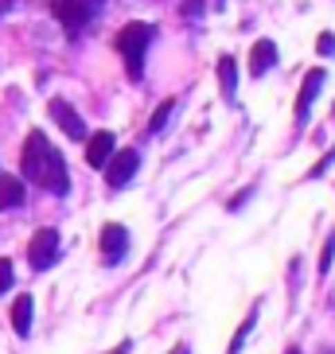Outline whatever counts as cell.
Instances as JSON below:
<instances>
[{
	"label": "cell",
	"mask_w": 335,
	"mask_h": 354,
	"mask_svg": "<svg viewBox=\"0 0 335 354\" xmlns=\"http://www.w3.org/2000/svg\"><path fill=\"white\" fill-rule=\"evenodd\" d=\"M24 179H32L35 187L51 191V195H66L71 191V176H66V160L63 152L47 140L43 129H32L24 140Z\"/></svg>",
	"instance_id": "cell-1"
},
{
	"label": "cell",
	"mask_w": 335,
	"mask_h": 354,
	"mask_svg": "<svg viewBox=\"0 0 335 354\" xmlns=\"http://www.w3.org/2000/svg\"><path fill=\"white\" fill-rule=\"evenodd\" d=\"M152 39H156V28L145 24V20L125 24L121 35H117V51H121V59H125V71H129L133 82L145 74V55H148V47H152Z\"/></svg>",
	"instance_id": "cell-2"
},
{
	"label": "cell",
	"mask_w": 335,
	"mask_h": 354,
	"mask_svg": "<svg viewBox=\"0 0 335 354\" xmlns=\"http://www.w3.org/2000/svg\"><path fill=\"white\" fill-rule=\"evenodd\" d=\"M28 261H32L35 272L51 269L55 261H59V230H51V226L35 230V234H32V245H28Z\"/></svg>",
	"instance_id": "cell-3"
},
{
	"label": "cell",
	"mask_w": 335,
	"mask_h": 354,
	"mask_svg": "<svg viewBox=\"0 0 335 354\" xmlns=\"http://www.w3.org/2000/svg\"><path fill=\"white\" fill-rule=\"evenodd\" d=\"M136 167H141V152L136 148H125V152H114V156L105 160V183L114 191H121L129 179L136 176Z\"/></svg>",
	"instance_id": "cell-4"
},
{
	"label": "cell",
	"mask_w": 335,
	"mask_h": 354,
	"mask_svg": "<svg viewBox=\"0 0 335 354\" xmlns=\"http://www.w3.org/2000/svg\"><path fill=\"white\" fill-rule=\"evenodd\" d=\"M102 261L105 265H121L129 253V230L125 226H117V222H105L102 226Z\"/></svg>",
	"instance_id": "cell-5"
},
{
	"label": "cell",
	"mask_w": 335,
	"mask_h": 354,
	"mask_svg": "<svg viewBox=\"0 0 335 354\" xmlns=\"http://www.w3.org/2000/svg\"><path fill=\"white\" fill-rule=\"evenodd\" d=\"M324 82H327L324 66H312V71L304 74L300 97H296V121H308V113H312V105H316V97H320V90H324Z\"/></svg>",
	"instance_id": "cell-6"
},
{
	"label": "cell",
	"mask_w": 335,
	"mask_h": 354,
	"mask_svg": "<svg viewBox=\"0 0 335 354\" xmlns=\"http://www.w3.org/2000/svg\"><path fill=\"white\" fill-rule=\"evenodd\" d=\"M51 121L63 129L71 140H86V136H90V133H86V121L74 113V105L63 102V97H55V102H51Z\"/></svg>",
	"instance_id": "cell-7"
},
{
	"label": "cell",
	"mask_w": 335,
	"mask_h": 354,
	"mask_svg": "<svg viewBox=\"0 0 335 354\" xmlns=\"http://www.w3.org/2000/svg\"><path fill=\"white\" fill-rule=\"evenodd\" d=\"M117 152V136L109 133V129H102V133L86 136V164L90 167H105V160Z\"/></svg>",
	"instance_id": "cell-8"
},
{
	"label": "cell",
	"mask_w": 335,
	"mask_h": 354,
	"mask_svg": "<svg viewBox=\"0 0 335 354\" xmlns=\"http://www.w3.org/2000/svg\"><path fill=\"white\" fill-rule=\"evenodd\" d=\"M51 12L59 16V24H63V28H66L71 35H78V32L86 28V24H90V12H86L82 4H78V0H55Z\"/></svg>",
	"instance_id": "cell-9"
},
{
	"label": "cell",
	"mask_w": 335,
	"mask_h": 354,
	"mask_svg": "<svg viewBox=\"0 0 335 354\" xmlns=\"http://www.w3.org/2000/svg\"><path fill=\"white\" fill-rule=\"evenodd\" d=\"M273 66H277V43H273V39H257L250 47V74H253V78H262V74H269Z\"/></svg>",
	"instance_id": "cell-10"
},
{
	"label": "cell",
	"mask_w": 335,
	"mask_h": 354,
	"mask_svg": "<svg viewBox=\"0 0 335 354\" xmlns=\"http://www.w3.org/2000/svg\"><path fill=\"white\" fill-rule=\"evenodd\" d=\"M32 312H35V300L28 296V292L12 300V327H16V335H20V339H28V335H32Z\"/></svg>",
	"instance_id": "cell-11"
},
{
	"label": "cell",
	"mask_w": 335,
	"mask_h": 354,
	"mask_svg": "<svg viewBox=\"0 0 335 354\" xmlns=\"http://www.w3.org/2000/svg\"><path fill=\"white\" fill-rule=\"evenodd\" d=\"M24 198H28V191H24V179H16V176H0V210H16V207H24Z\"/></svg>",
	"instance_id": "cell-12"
},
{
	"label": "cell",
	"mask_w": 335,
	"mask_h": 354,
	"mask_svg": "<svg viewBox=\"0 0 335 354\" xmlns=\"http://www.w3.org/2000/svg\"><path fill=\"white\" fill-rule=\"evenodd\" d=\"M219 86H222V97L234 102V94H238V63H234L230 55L219 59Z\"/></svg>",
	"instance_id": "cell-13"
},
{
	"label": "cell",
	"mask_w": 335,
	"mask_h": 354,
	"mask_svg": "<svg viewBox=\"0 0 335 354\" xmlns=\"http://www.w3.org/2000/svg\"><path fill=\"white\" fill-rule=\"evenodd\" d=\"M253 323H257V304H253V312L242 319V327H238V335H234V343H230V354H238L242 346H246V335L253 331Z\"/></svg>",
	"instance_id": "cell-14"
},
{
	"label": "cell",
	"mask_w": 335,
	"mask_h": 354,
	"mask_svg": "<svg viewBox=\"0 0 335 354\" xmlns=\"http://www.w3.org/2000/svg\"><path fill=\"white\" fill-rule=\"evenodd\" d=\"M172 113H176V102L168 97L156 113H152V121H148V133H164V125H168V117H172Z\"/></svg>",
	"instance_id": "cell-15"
},
{
	"label": "cell",
	"mask_w": 335,
	"mask_h": 354,
	"mask_svg": "<svg viewBox=\"0 0 335 354\" xmlns=\"http://www.w3.org/2000/svg\"><path fill=\"white\" fill-rule=\"evenodd\" d=\"M12 281H16V265H12V257H0V296L12 288Z\"/></svg>",
	"instance_id": "cell-16"
},
{
	"label": "cell",
	"mask_w": 335,
	"mask_h": 354,
	"mask_svg": "<svg viewBox=\"0 0 335 354\" xmlns=\"http://www.w3.org/2000/svg\"><path fill=\"white\" fill-rule=\"evenodd\" d=\"M332 257H335V234H327L324 253H320V272H327V269H332Z\"/></svg>",
	"instance_id": "cell-17"
},
{
	"label": "cell",
	"mask_w": 335,
	"mask_h": 354,
	"mask_svg": "<svg viewBox=\"0 0 335 354\" xmlns=\"http://www.w3.org/2000/svg\"><path fill=\"white\" fill-rule=\"evenodd\" d=\"M316 51H320V55H335V39H332V35H320Z\"/></svg>",
	"instance_id": "cell-18"
},
{
	"label": "cell",
	"mask_w": 335,
	"mask_h": 354,
	"mask_svg": "<svg viewBox=\"0 0 335 354\" xmlns=\"http://www.w3.org/2000/svg\"><path fill=\"white\" fill-rule=\"evenodd\" d=\"M78 4H82V8H86V12H90V20H94L98 12H102V8H105V0H78Z\"/></svg>",
	"instance_id": "cell-19"
},
{
	"label": "cell",
	"mask_w": 335,
	"mask_h": 354,
	"mask_svg": "<svg viewBox=\"0 0 335 354\" xmlns=\"http://www.w3.org/2000/svg\"><path fill=\"white\" fill-rule=\"evenodd\" d=\"M332 160H335V148H332V152H327V156H324V160H320V164H316V167H312V171H308V176H312V179H316V176H324V167H327V164H332Z\"/></svg>",
	"instance_id": "cell-20"
},
{
	"label": "cell",
	"mask_w": 335,
	"mask_h": 354,
	"mask_svg": "<svg viewBox=\"0 0 335 354\" xmlns=\"http://www.w3.org/2000/svg\"><path fill=\"white\" fill-rule=\"evenodd\" d=\"M8 8H12V0H0V16H4Z\"/></svg>",
	"instance_id": "cell-21"
},
{
	"label": "cell",
	"mask_w": 335,
	"mask_h": 354,
	"mask_svg": "<svg viewBox=\"0 0 335 354\" xmlns=\"http://www.w3.org/2000/svg\"><path fill=\"white\" fill-rule=\"evenodd\" d=\"M176 354H188V346H179V351H176Z\"/></svg>",
	"instance_id": "cell-22"
},
{
	"label": "cell",
	"mask_w": 335,
	"mask_h": 354,
	"mask_svg": "<svg viewBox=\"0 0 335 354\" xmlns=\"http://www.w3.org/2000/svg\"><path fill=\"white\" fill-rule=\"evenodd\" d=\"M284 354H300V351H296V346H293V351H284Z\"/></svg>",
	"instance_id": "cell-23"
}]
</instances>
